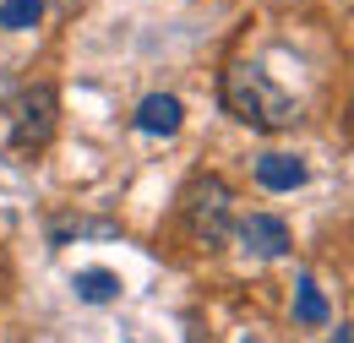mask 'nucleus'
I'll use <instances>...</instances> for the list:
<instances>
[{
    "label": "nucleus",
    "instance_id": "nucleus-1",
    "mask_svg": "<svg viewBox=\"0 0 354 343\" xmlns=\"http://www.w3.org/2000/svg\"><path fill=\"white\" fill-rule=\"evenodd\" d=\"M223 109L251 131H289L300 120V104L251 60H234L223 71Z\"/></svg>",
    "mask_w": 354,
    "mask_h": 343
},
{
    "label": "nucleus",
    "instance_id": "nucleus-3",
    "mask_svg": "<svg viewBox=\"0 0 354 343\" xmlns=\"http://www.w3.org/2000/svg\"><path fill=\"white\" fill-rule=\"evenodd\" d=\"M55 115H60V93H55V87H33V93H22L11 147H44L49 136H55Z\"/></svg>",
    "mask_w": 354,
    "mask_h": 343
},
{
    "label": "nucleus",
    "instance_id": "nucleus-10",
    "mask_svg": "<svg viewBox=\"0 0 354 343\" xmlns=\"http://www.w3.org/2000/svg\"><path fill=\"white\" fill-rule=\"evenodd\" d=\"M327 343H354V322H344V327H338V333H333Z\"/></svg>",
    "mask_w": 354,
    "mask_h": 343
},
{
    "label": "nucleus",
    "instance_id": "nucleus-2",
    "mask_svg": "<svg viewBox=\"0 0 354 343\" xmlns=\"http://www.w3.org/2000/svg\"><path fill=\"white\" fill-rule=\"evenodd\" d=\"M229 202L234 196H229V185L218 174H202V180L185 185V223H191V234L202 245H223L229 240V229H234V207Z\"/></svg>",
    "mask_w": 354,
    "mask_h": 343
},
{
    "label": "nucleus",
    "instance_id": "nucleus-6",
    "mask_svg": "<svg viewBox=\"0 0 354 343\" xmlns=\"http://www.w3.org/2000/svg\"><path fill=\"white\" fill-rule=\"evenodd\" d=\"M306 174L310 169L295 158V153H262V158H257V180H262L267 191H300Z\"/></svg>",
    "mask_w": 354,
    "mask_h": 343
},
{
    "label": "nucleus",
    "instance_id": "nucleus-7",
    "mask_svg": "<svg viewBox=\"0 0 354 343\" xmlns=\"http://www.w3.org/2000/svg\"><path fill=\"white\" fill-rule=\"evenodd\" d=\"M295 322H300V327H327V322H333V305L316 289L310 272H300V284H295Z\"/></svg>",
    "mask_w": 354,
    "mask_h": 343
},
{
    "label": "nucleus",
    "instance_id": "nucleus-4",
    "mask_svg": "<svg viewBox=\"0 0 354 343\" xmlns=\"http://www.w3.org/2000/svg\"><path fill=\"white\" fill-rule=\"evenodd\" d=\"M251 257H262V261H278V257H289V223L283 218H272V213H251V218H240L234 229H229Z\"/></svg>",
    "mask_w": 354,
    "mask_h": 343
},
{
    "label": "nucleus",
    "instance_id": "nucleus-8",
    "mask_svg": "<svg viewBox=\"0 0 354 343\" xmlns=\"http://www.w3.org/2000/svg\"><path fill=\"white\" fill-rule=\"evenodd\" d=\"M120 295V278L109 272V267H88V272H77V300L88 305H109Z\"/></svg>",
    "mask_w": 354,
    "mask_h": 343
},
{
    "label": "nucleus",
    "instance_id": "nucleus-9",
    "mask_svg": "<svg viewBox=\"0 0 354 343\" xmlns=\"http://www.w3.org/2000/svg\"><path fill=\"white\" fill-rule=\"evenodd\" d=\"M44 17V0H0V28L22 33V28H39Z\"/></svg>",
    "mask_w": 354,
    "mask_h": 343
},
{
    "label": "nucleus",
    "instance_id": "nucleus-5",
    "mask_svg": "<svg viewBox=\"0 0 354 343\" xmlns=\"http://www.w3.org/2000/svg\"><path fill=\"white\" fill-rule=\"evenodd\" d=\"M185 126V104H180L175 93H147L142 104H136V131H147V136H175Z\"/></svg>",
    "mask_w": 354,
    "mask_h": 343
}]
</instances>
